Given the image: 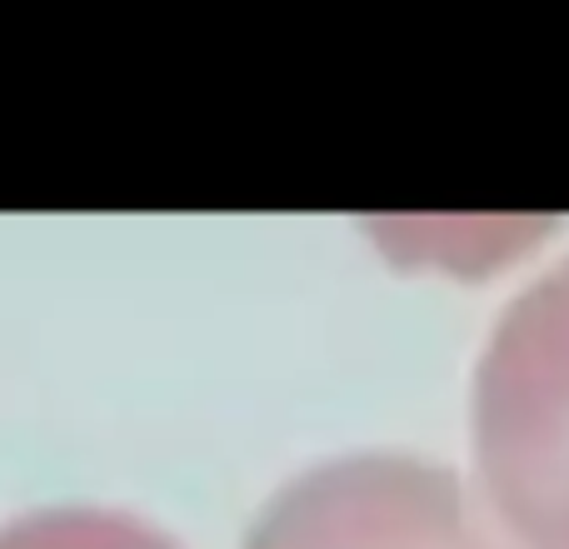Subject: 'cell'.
Here are the masks:
<instances>
[{"instance_id": "3", "label": "cell", "mask_w": 569, "mask_h": 549, "mask_svg": "<svg viewBox=\"0 0 569 549\" xmlns=\"http://www.w3.org/2000/svg\"><path fill=\"white\" fill-rule=\"evenodd\" d=\"M0 549H176L166 535L110 510H40L0 530Z\"/></svg>"}, {"instance_id": "2", "label": "cell", "mask_w": 569, "mask_h": 549, "mask_svg": "<svg viewBox=\"0 0 569 549\" xmlns=\"http://www.w3.org/2000/svg\"><path fill=\"white\" fill-rule=\"evenodd\" d=\"M246 549H505L450 470L410 455H355L300 475Z\"/></svg>"}, {"instance_id": "1", "label": "cell", "mask_w": 569, "mask_h": 549, "mask_svg": "<svg viewBox=\"0 0 569 549\" xmlns=\"http://www.w3.org/2000/svg\"><path fill=\"white\" fill-rule=\"evenodd\" d=\"M475 465L515 540L569 549V260L495 325L475 375Z\"/></svg>"}]
</instances>
